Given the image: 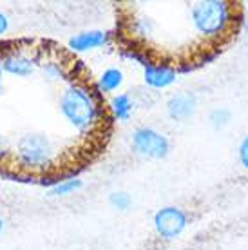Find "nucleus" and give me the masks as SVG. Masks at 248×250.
Segmentation results:
<instances>
[{"label":"nucleus","instance_id":"39448f33","mask_svg":"<svg viewBox=\"0 0 248 250\" xmlns=\"http://www.w3.org/2000/svg\"><path fill=\"white\" fill-rule=\"evenodd\" d=\"M152 223H154V230L158 232L160 238L176 239L183 234V230L188 225V216L181 207L167 205L156 210Z\"/></svg>","mask_w":248,"mask_h":250},{"label":"nucleus","instance_id":"20e7f679","mask_svg":"<svg viewBox=\"0 0 248 250\" xmlns=\"http://www.w3.org/2000/svg\"><path fill=\"white\" fill-rule=\"evenodd\" d=\"M132 150L143 158L162 160L170 152V142L163 132L152 127H138L130 136Z\"/></svg>","mask_w":248,"mask_h":250},{"label":"nucleus","instance_id":"f3484780","mask_svg":"<svg viewBox=\"0 0 248 250\" xmlns=\"http://www.w3.org/2000/svg\"><path fill=\"white\" fill-rule=\"evenodd\" d=\"M2 229H4V221H2V218H0V232H2Z\"/></svg>","mask_w":248,"mask_h":250},{"label":"nucleus","instance_id":"f8f14e48","mask_svg":"<svg viewBox=\"0 0 248 250\" xmlns=\"http://www.w3.org/2000/svg\"><path fill=\"white\" fill-rule=\"evenodd\" d=\"M230 122H232V111L227 109V107H214L210 113H208V124L216 131L225 129Z\"/></svg>","mask_w":248,"mask_h":250},{"label":"nucleus","instance_id":"4468645a","mask_svg":"<svg viewBox=\"0 0 248 250\" xmlns=\"http://www.w3.org/2000/svg\"><path fill=\"white\" fill-rule=\"evenodd\" d=\"M109 203L116 210H129L130 205H132V198L125 190H116V192L109 194Z\"/></svg>","mask_w":248,"mask_h":250},{"label":"nucleus","instance_id":"1a4fd4ad","mask_svg":"<svg viewBox=\"0 0 248 250\" xmlns=\"http://www.w3.org/2000/svg\"><path fill=\"white\" fill-rule=\"evenodd\" d=\"M2 69L9 73V75H15V76H29L33 73V62L29 58H25L24 55H17V53H13V55H7L4 57L2 60Z\"/></svg>","mask_w":248,"mask_h":250},{"label":"nucleus","instance_id":"f03ea898","mask_svg":"<svg viewBox=\"0 0 248 250\" xmlns=\"http://www.w3.org/2000/svg\"><path fill=\"white\" fill-rule=\"evenodd\" d=\"M58 107L63 118L78 131H89L100 118V107L94 93L82 83H71L63 89Z\"/></svg>","mask_w":248,"mask_h":250},{"label":"nucleus","instance_id":"a211bd4d","mask_svg":"<svg viewBox=\"0 0 248 250\" xmlns=\"http://www.w3.org/2000/svg\"><path fill=\"white\" fill-rule=\"evenodd\" d=\"M0 83H2V65H0Z\"/></svg>","mask_w":248,"mask_h":250},{"label":"nucleus","instance_id":"dca6fc26","mask_svg":"<svg viewBox=\"0 0 248 250\" xmlns=\"http://www.w3.org/2000/svg\"><path fill=\"white\" fill-rule=\"evenodd\" d=\"M7 31V17L0 11V35H4Z\"/></svg>","mask_w":248,"mask_h":250},{"label":"nucleus","instance_id":"423d86ee","mask_svg":"<svg viewBox=\"0 0 248 250\" xmlns=\"http://www.w3.org/2000/svg\"><path fill=\"white\" fill-rule=\"evenodd\" d=\"M196 109H198V98L190 91H181V93L172 94L165 105L167 116L174 122H186L194 116Z\"/></svg>","mask_w":248,"mask_h":250},{"label":"nucleus","instance_id":"9b49d317","mask_svg":"<svg viewBox=\"0 0 248 250\" xmlns=\"http://www.w3.org/2000/svg\"><path fill=\"white\" fill-rule=\"evenodd\" d=\"M132 109H134V104H132L129 94L122 93L111 100V113L120 122H127L132 114Z\"/></svg>","mask_w":248,"mask_h":250},{"label":"nucleus","instance_id":"7ed1b4c3","mask_svg":"<svg viewBox=\"0 0 248 250\" xmlns=\"http://www.w3.org/2000/svg\"><path fill=\"white\" fill-rule=\"evenodd\" d=\"M19 162L29 169H43L53 160V144L42 134H25L17 144Z\"/></svg>","mask_w":248,"mask_h":250},{"label":"nucleus","instance_id":"9d476101","mask_svg":"<svg viewBox=\"0 0 248 250\" xmlns=\"http://www.w3.org/2000/svg\"><path fill=\"white\" fill-rule=\"evenodd\" d=\"M124 83V73L118 67L105 69L98 78V89L102 93H112Z\"/></svg>","mask_w":248,"mask_h":250},{"label":"nucleus","instance_id":"2eb2a0df","mask_svg":"<svg viewBox=\"0 0 248 250\" xmlns=\"http://www.w3.org/2000/svg\"><path fill=\"white\" fill-rule=\"evenodd\" d=\"M237 158H239V163H241L243 169L248 170V134H245V136L241 138V142H239Z\"/></svg>","mask_w":248,"mask_h":250},{"label":"nucleus","instance_id":"0eeeda50","mask_svg":"<svg viewBox=\"0 0 248 250\" xmlns=\"http://www.w3.org/2000/svg\"><path fill=\"white\" fill-rule=\"evenodd\" d=\"M143 80L150 89H167L178 80V69L165 63L149 62L143 67Z\"/></svg>","mask_w":248,"mask_h":250},{"label":"nucleus","instance_id":"f257e3e1","mask_svg":"<svg viewBox=\"0 0 248 250\" xmlns=\"http://www.w3.org/2000/svg\"><path fill=\"white\" fill-rule=\"evenodd\" d=\"M190 24L203 38L216 40L232 29L234 11L227 0H199L190 7Z\"/></svg>","mask_w":248,"mask_h":250},{"label":"nucleus","instance_id":"ddd939ff","mask_svg":"<svg viewBox=\"0 0 248 250\" xmlns=\"http://www.w3.org/2000/svg\"><path fill=\"white\" fill-rule=\"evenodd\" d=\"M82 187H83V182L80 178H69V180H62V182L55 183V187L51 188L49 192L53 196H67V194L80 190Z\"/></svg>","mask_w":248,"mask_h":250},{"label":"nucleus","instance_id":"6e6552de","mask_svg":"<svg viewBox=\"0 0 248 250\" xmlns=\"http://www.w3.org/2000/svg\"><path fill=\"white\" fill-rule=\"evenodd\" d=\"M109 42V35L100 29H91V31L78 33L69 40V49L76 51V53H83V51H91L96 47H102Z\"/></svg>","mask_w":248,"mask_h":250}]
</instances>
